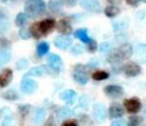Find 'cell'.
Returning <instances> with one entry per match:
<instances>
[{
  "label": "cell",
  "instance_id": "cell-1",
  "mask_svg": "<svg viewBox=\"0 0 146 126\" xmlns=\"http://www.w3.org/2000/svg\"><path fill=\"white\" fill-rule=\"evenodd\" d=\"M46 10V3L43 0H27L25 3V14L30 17H35L43 14Z\"/></svg>",
  "mask_w": 146,
  "mask_h": 126
},
{
  "label": "cell",
  "instance_id": "cell-2",
  "mask_svg": "<svg viewBox=\"0 0 146 126\" xmlns=\"http://www.w3.org/2000/svg\"><path fill=\"white\" fill-rule=\"evenodd\" d=\"M92 117L98 123L104 121L106 119V117H107V110H106L105 105L102 104V103H96L92 107Z\"/></svg>",
  "mask_w": 146,
  "mask_h": 126
},
{
  "label": "cell",
  "instance_id": "cell-3",
  "mask_svg": "<svg viewBox=\"0 0 146 126\" xmlns=\"http://www.w3.org/2000/svg\"><path fill=\"white\" fill-rule=\"evenodd\" d=\"M124 108L129 113H137L141 108V102L137 97H131L124 101Z\"/></svg>",
  "mask_w": 146,
  "mask_h": 126
},
{
  "label": "cell",
  "instance_id": "cell-4",
  "mask_svg": "<svg viewBox=\"0 0 146 126\" xmlns=\"http://www.w3.org/2000/svg\"><path fill=\"white\" fill-rule=\"evenodd\" d=\"M104 93L111 97V99H119L123 95L124 90L121 86H117V85H107L105 88H104Z\"/></svg>",
  "mask_w": 146,
  "mask_h": 126
},
{
  "label": "cell",
  "instance_id": "cell-5",
  "mask_svg": "<svg viewBox=\"0 0 146 126\" xmlns=\"http://www.w3.org/2000/svg\"><path fill=\"white\" fill-rule=\"evenodd\" d=\"M36 87H38V84H36L33 79H30V78H27V77H25V78L22 80V82H21V89H22V92L25 93V94H31V93H33V92L36 89Z\"/></svg>",
  "mask_w": 146,
  "mask_h": 126
},
{
  "label": "cell",
  "instance_id": "cell-6",
  "mask_svg": "<svg viewBox=\"0 0 146 126\" xmlns=\"http://www.w3.org/2000/svg\"><path fill=\"white\" fill-rule=\"evenodd\" d=\"M123 70H124L125 76L129 77V78L136 77L137 74H139L141 72V68L137 63H135V62H129L128 64H125L124 68H123Z\"/></svg>",
  "mask_w": 146,
  "mask_h": 126
},
{
  "label": "cell",
  "instance_id": "cell-7",
  "mask_svg": "<svg viewBox=\"0 0 146 126\" xmlns=\"http://www.w3.org/2000/svg\"><path fill=\"white\" fill-rule=\"evenodd\" d=\"M54 44L57 48L64 50V49H67L72 45V39L67 36H64V34L63 36H57L54 40Z\"/></svg>",
  "mask_w": 146,
  "mask_h": 126
},
{
  "label": "cell",
  "instance_id": "cell-8",
  "mask_svg": "<svg viewBox=\"0 0 146 126\" xmlns=\"http://www.w3.org/2000/svg\"><path fill=\"white\" fill-rule=\"evenodd\" d=\"M80 5L82 8L87 9L89 11H94V13L100 11V3L98 0H81Z\"/></svg>",
  "mask_w": 146,
  "mask_h": 126
},
{
  "label": "cell",
  "instance_id": "cell-9",
  "mask_svg": "<svg viewBox=\"0 0 146 126\" xmlns=\"http://www.w3.org/2000/svg\"><path fill=\"white\" fill-rule=\"evenodd\" d=\"M48 63H49L50 69L52 71H55V72H59L62 66H63L62 60H60V57L57 54H50L48 56Z\"/></svg>",
  "mask_w": 146,
  "mask_h": 126
},
{
  "label": "cell",
  "instance_id": "cell-10",
  "mask_svg": "<svg viewBox=\"0 0 146 126\" xmlns=\"http://www.w3.org/2000/svg\"><path fill=\"white\" fill-rule=\"evenodd\" d=\"M73 79H74L78 84H80V85L87 84V82H88V76H87L84 69H80V66L76 65V66H75V71H74V73H73Z\"/></svg>",
  "mask_w": 146,
  "mask_h": 126
},
{
  "label": "cell",
  "instance_id": "cell-11",
  "mask_svg": "<svg viewBox=\"0 0 146 126\" xmlns=\"http://www.w3.org/2000/svg\"><path fill=\"white\" fill-rule=\"evenodd\" d=\"M39 24V30L41 32V34H46L48 32H50L54 27H55V19H51V18H47V19H43L41 21Z\"/></svg>",
  "mask_w": 146,
  "mask_h": 126
},
{
  "label": "cell",
  "instance_id": "cell-12",
  "mask_svg": "<svg viewBox=\"0 0 146 126\" xmlns=\"http://www.w3.org/2000/svg\"><path fill=\"white\" fill-rule=\"evenodd\" d=\"M124 113V109L121 104L119 103H112L110 109H108V115L111 118H119L122 117Z\"/></svg>",
  "mask_w": 146,
  "mask_h": 126
},
{
  "label": "cell",
  "instance_id": "cell-13",
  "mask_svg": "<svg viewBox=\"0 0 146 126\" xmlns=\"http://www.w3.org/2000/svg\"><path fill=\"white\" fill-rule=\"evenodd\" d=\"M135 55L138 62L140 63H146V45L145 44H139L135 48Z\"/></svg>",
  "mask_w": 146,
  "mask_h": 126
},
{
  "label": "cell",
  "instance_id": "cell-14",
  "mask_svg": "<svg viewBox=\"0 0 146 126\" xmlns=\"http://www.w3.org/2000/svg\"><path fill=\"white\" fill-rule=\"evenodd\" d=\"M116 52H117L119 56L121 57V60H125L132 55V47L129 44H124V45L120 46Z\"/></svg>",
  "mask_w": 146,
  "mask_h": 126
},
{
  "label": "cell",
  "instance_id": "cell-15",
  "mask_svg": "<svg viewBox=\"0 0 146 126\" xmlns=\"http://www.w3.org/2000/svg\"><path fill=\"white\" fill-rule=\"evenodd\" d=\"M60 99L66 101L68 104H72L76 99V93L73 89H66L60 94Z\"/></svg>",
  "mask_w": 146,
  "mask_h": 126
},
{
  "label": "cell",
  "instance_id": "cell-16",
  "mask_svg": "<svg viewBox=\"0 0 146 126\" xmlns=\"http://www.w3.org/2000/svg\"><path fill=\"white\" fill-rule=\"evenodd\" d=\"M11 77H13L11 70L6 69V70L0 74V86H2V87L7 86V85L11 81Z\"/></svg>",
  "mask_w": 146,
  "mask_h": 126
},
{
  "label": "cell",
  "instance_id": "cell-17",
  "mask_svg": "<svg viewBox=\"0 0 146 126\" xmlns=\"http://www.w3.org/2000/svg\"><path fill=\"white\" fill-rule=\"evenodd\" d=\"M57 29H58L59 32H62V33H64V34L72 32V25H71L70 22L66 21V19L59 21V22H58V25H57Z\"/></svg>",
  "mask_w": 146,
  "mask_h": 126
},
{
  "label": "cell",
  "instance_id": "cell-18",
  "mask_svg": "<svg viewBox=\"0 0 146 126\" xmlns=\"http://www.w3.org/2000/svg\"><path fill=\"white\" fill-rule=\"evenodd\" d=\"M44 117H46V110L43 108H38L35 110V113H34V117H33L34 124H36V125L41 124L44 120Z\"/></svg>",
  "mask_w": 146,
  "mask_h": 126
},
{
  "label": "cell",
  "instance_id": "cell-19",
  "mask_svg": "<svg viewBox=\"0 0 146 126\" xmlns=\"http://www.w3.org/2000/svg\"><path fill=\"white\" fill-rule=\"evenodd\" d=\"M47 72L46 66H35L30 69V71L27 72V76H33V77H41ZM26 76V77H27Z\"/></svg>",
  "mask_w": 146,
  "mask_h": 126
},
{
  "label": "cell",
  "instance_id": "cell-20",
  "mask_svg": "<svg viewBox=\"0 0 146 126\" xmlns=\"http://www.w3.org/2000/svg\"><path fill=\"white\" fill-rule=\"evenodd\" d=\"M128 27H129V23H128L125 19L117 21V22H114V23H113V29H114V31H116V32H123V31H125Z\"/></svg>",
  "mask_w": 146,
  "mask_h": 126
},
{
  "label": "cell",
  "instance_id": "cell-21",
  "mask_svg": "<svg viewBox=\"0 0 146 126\" xmlns=\"http://www.w3.org/2000/svg\"><path fill=\"white\" fill-rule=\"evenodd\" d=\"M74 36H75L76 38H79L82 42L88 44V42L90 41V38H89V36H88V31H87V29H79L78 31H75Z\"/></svg>",
  "mask_w": 146,
  "mask_h": 126
},
{
  "label": "cell",
  "instance_id": "cell-22",
  "mask_svg": "<svg viewBox=\"0 0 146 126\" xmlns=\"http://www.w3.org/2000/svg\"><path fill=\"white\" fill-rule=\"evenodd\" d=\"M104 13H105V15H106L107 17H115L116 15H119V13H120V8L116 7V6L110 5V6H107V7L105 8Z\"/></svg>",
  "mask_w": 146,
  "mask_h": 126
},
{
  "label": "cell",
  "instance_id": "cell-23",
  "mask_svg": "<svg viewBox=\"0 0 146 126\" xmlns=\"http://www.w3.org/2000/svg\"><path fill=\"white\" fill-rule=\"evenodd\" d=\"M92 78L95 80H105L108 78V73L104 70H97L92 73Z\"/></svg>",
  "mask_w": 146,
  "mask_h": 126
},
{
  "label": "cell",
  "instance_id": "cell-24",
  "mask_svg": "<svg viewBox=\"0 0 146 126\" xmlns=\"http://www.w3.org/2000/svg\"><path fill=\"white\" fill-rule=\"evenodd\" d=\"M48 50H49V45H48L47 42H40V44L38 45V47H36V52H38V54H39L40 56L47 54Z\"/></svg>",
  "mask_w": 146,
  "mask_h": 126
},
{
  "label": "cell",
  "instance_id": "cell-25",
  "mask_svg": "<svg viewBox=\"0 0 146 126\" xmlns=\"http://www.w3.org/2000/svg\"><path fill=\"white\" fill-rule=\"evenodd\" d=\"M71 115H72V111H71L68 108H66V107H63V108H60V109L58 110V118H59V119L68 118Z\"/></svg>",
  "mask_w": 146,
  "mask_h": 126
},
{
  "label": "cell",
  "instance_id": "cell-26",
  "mask_svg": "<svg viewBox=\"0 0 146 126\" xmlns=\"http://www.w3.org/2000/svg\"><path fill=\"white\" fill-rule=\"evenodd\" d=\"M62 8V1L60 0H50L49 1V9L51 11H58Z\"/></svg>",
  "mask_w": 146,
  "mask_h": 126
},
{
  "label": "cell",
  "instance_id": "cell-27",
  "mask_svg": "<svg viewBox=\"0 0 146 126\" xmlns=\"http://www.w3.org/2000/svg\"><path fill=\"white\" fill-rule=\"evenodd\" d=\"M11 58V54L8 50H2L0 52V64H5L7 62H9Z\"/></svg>",
  "mask_w": 146,
  "mask_h": 126
},
{
  "label": "cell",
  "instance_id": "cell-28",
  "mask_svg": "<svg viewBox=\"0 0 146 126\" xmlns=\"http://www.w3.org/2000/svg\"><path fill=\"white\" fill-rule=\"evenodd\" d=\"M26 18H27V16H26L25 13H19V14L16 16V18H15V23H16V25H18V26H23V25L25 24V22H26Z\"/></svg>",
  "mask_w": 146,
  "mask_h": 126
},
{
  "label": "cell",
  "instance_id": "cell-29",
  "mask_svg": "<svg viewBox=\"0 0 146 126\" xmlns=\"http://www.w3.org/2000/svg\"><path fill=\"white\" fill-rule=\"evenodd\" d=\"M3 97L7 99V100H17L18 99V94L15 90L10 89V90H7L6 93H3Z\"/></svg>",
  "mask_w": 146,
  "mask_h": 126
},
{
  "label": "cell",
  "instance_id": "cell-30",
  "mask_svg": "<svg viewBox=\"0 0 146 126\" xmlns=\"http://www.w3.org/2000/svg\"><path fill=\"white\" fill-rule=\"evenodd\" d=\"M27 66H29V61H27L26 58H21V60H18L17 63H16V68H17L18 70H24V69H26Z\"/></svg>",
  "mask_w": 146,
  "mask_h": 126
},
{
  "label": "cell",
  "instance_id": "cell-31",
  "mask_svg": "<svg viewBox=\"0 0 146 126\" xmlns=\"http://www.w3.org/2000/svg\"><path fill=\"white\" fill-rule=\"evenodd\" d=\"M140 124V118L138 116H131L128 119V126H139Z\"/></svg>",
  "mask_w": 146,
  "mask_h": 126
},
{
  "label": "cell",
  "instance_id": "cell-32",
  "mask_svg": "<svg viewBox=\"0 0 146 126\" xmlns=\"http://www.w3.org/2000/svg\"><path fill=\"white\" fill-rule=\"evenodd\" d=\"M110 49H111V44H110V42H107V41L102 42V44H100V46H99V52H100V53H103V54H105V53L110 52Z\"/></svg>",
  "mask_w": 146,
  "mask_h": 126
},
{
  "label": "cell",
  "instance_id": "cell-33",
  "mask_svg": "<svg viewBox=\"0 0 146 126\" xmlns=\"http://www.w3.org/2000/svg\"><path fill=\"white\" fill-rule=\"evenodd\" d=\"M31 30H32L31 34H32V36H34L35 38H39V37H41V36H42V34H41V32H40V30H39V24H33V25L31 26Z\"/></svg>",
  "mask_w": 146,
  "mask_h": 126
},
{
  "label": "cell",
  "instance_id": "cell-34",
  "mask_svg": "<svg viewBox=\"0 0 146 126\" xmlns=\"http://www.w3.org/2000/svg\"><path fill=\"white\" fill-rule=\"evenodd\" d=\"M31 36H32L31 34V31H29L27 29H21L19 30V37L22 39H29Z\"/></svg>",
  "mask_w": 146,
  "mask_h": 126
},
{
  "label": "cell",
  "instance_id": "cell-35",
  "mask_svg": "<svg viewBox=\"0 0 146 126\" xmlns=\"http://www.w3.org/2000/svg\"><path fill=\"white\" fill-rule=\"evenodd\" d=\"M79 103H80V107L87 108V107H88V104H89V97H88L87 95H82V96L80 97Z\"/></svg>",
  "mask_w": 146,
  "mask_h": 126
},
{
  "label": "cell",
  "instance_id": "cell-36",
  "mask_svg": "<svg viewBox=\"0 0 146 126\" xmlns=\"http://www.w3.org/2000/svg\"><path fill=\"white\" fill-rule=\"evenodd\" d=\"M97 48H98L97 42H96L94 39H90V41L88 42V50H89V52H95Z\"/></svg>",
  "mask_w": 146,
  "mask_h": 126
},
{
  "label": "cell",
  "instance_id": "cell-37",
  "mask_svg": "<svg viewBox=\"0 0 146 126\" xmlns=\"http://www.w3.org/2000/svg\"><path fill=\"white\" fill-rule=\"evenodd\" d=\"M82 50H83V48H82L81 45H74L72 47V49H71V53L74 54V55H78V54H81Z\"/></svg>",
  "mask_w": 146,
  "mask_h": 126
},
{
  "label": "cell",
  "instance_id": "cell-38",
  "mask_svg": "<svg viewBox=\"0 0 146 126\" xmlns=\"http://www.w3.org/2000/svg\"><path fill=\"white\" fill-rule=\"evenodd\" d=\"M111 126H127V123H125V120H123V119H115L112 124H111Z\"/></svg>",
  "mask_w": 146,
  "mask_h": 126
},
{
  "label": "cell",
  "instance_id": "cell-39",
  "mask_svg": "<svg viewBox=\"0 0 146 126\" xmlns=\"http://www.w3.org/2000/svg\"><path fill=\"white\" fill-rule=\"evenodd\" d=\"M81 125L82 126H91V121H90V119H89V117L88 116H83V117H81Z\"/></svg>",
  "mask_w": 146,
  "mask_h": 126
},
{
  "label": "cell",
  "instance_id": "cell-40",
  "mask_svg": "<svg viewBox=\"0 0 146 126\" xmlns=\"http://www.w3.org/2000/svg\"><path fill=\"white\" fill-rule=\"evenodd\" d=\"M62 126H78V123L75 120H66L62 124Z\"/></svg>",
  "mask_w": 146,
  "mask_h": 126
},
{
  "label": "cell",
  "instance_id": "cell-41",
  "mask_svg": "<svg viewBox=\"0 0 146 126\" xmlns=\"http://www.w3.org/2000/svg\"><path fill=\"white\" fill-rule=\"evenodd\" d=\"M10 124H11V116L5 117V119L2 121V126H10Z\"/></svg>",
  "mask_w": 146,
  "mask_h": 126
},
{
  "label": "cell",
  "instance_id": "cell-42",
  "mask_svg": "<svg viewBox=\"0 0 146 126\" xmlns=\"http://www.w3.org/2000/svg\"><path fill=\"white\" fill-rule=\"evenodd\" d=\"M9 42L6 40V39H0V48H2V49H5V47L7 48V47H9Z\"/></svg>",
  "mask_w": 146,
  "mask_h": 126
},
{
  "label": "cell",
  "instance_id": "cell-43",
  "mask_svg": "<svg viewBox=\"0 0 146 126\" xmlns=\"http://www.w3.org/2000/svg\"><path fill=\"white\" fill-rule=\"evenodd\" d=\"M63 3L68 6V7H72V6H74L76 3V0H63Z\"/></svg>",
  "mask_w": 146,
  "mask_h": 126
},
{
  "label": "cell",
  "instance_id": "cell-44",
  "mask_svg": "<svg viewBox=\"0 0 146 126\" xmlns=\"http://www.w3.org/2000/svg\"><path fill=\"white\" fill-rule=\"evenodd\" d=\"M125 2L128 5H130V6H136L137 2H138V0H125Z\"/></svg>",
  "mask_w": 146,
  "mask_h": 126
},
{
  "label": "cell",
  "instance_id": "cell-45",
  "mask_svg": "<svg viewBox=\"0 0 146 126\" xmlns=\"http://www.w3.org/2000/svg\"><path fill=\"white\" fill-rule=\"evenodd\" d=\"M5 17H6V14H5V11L0 8V22H2V21L5 19Z\"/></svg>",
  "mask_w": 146,
  "mask_h": 126
},
{
  "label": "cell",
  "instance_id": "cell-46",
  "mask_svg": "<svg viewBox=\"0 0 146 126\" xmlns=\"http://www.w3.org/2000/svg\"><path fill=\"white\" fill-rule=\"evenodd\" d=\"M44 126H55V124L52 123V120H51V118H50V119L46 123V125H44Z\"/></svg>",
  "mask_w": 146,
  "mask_h": 126
},
{
  "label": "cell",
  "instance_id": "cell-47",
  "mask_svg": "<svg viewBox=\"0 0 146 126\" xmlns=\"http://www.w3.org/2000/svg\"><path fill=\"white\" fill-rule=\"evenodd\" d=\"M144 113H145V116H146V109H145V110H144Z\"/></svg>",
  "mask_w": 146,
  "mask_h": 126
},
{
  "label": "cell",
  "instance_id": "cell-48",
  "mask_svg": "<svg viewBox=\"0 0 146 126\" xmlns=\"http://www.w3.org/2000/svg\"><path fill=\"white\" fill-rule=\"evenodd\" d=\"M141 1H143V2H145V3H146V0H141Z\"/></svg>",
  "mask_w": 146,
  "mask_h": 126
},
{
  "label": "cell",
  "instance_id": "cell-49",
  "mask_svg": "<svg viewBox=\"0 0 146 126\" xmlns=\"http://www.w3.org/2000/svg\"><path fill=\"white\" fill-rule=\"evenodd\" d=\"M143 126H146V124H145V125H143Z\"/></svg>",
  "mask_w": 146,
  "mask_h": 126
}]
</instances>
